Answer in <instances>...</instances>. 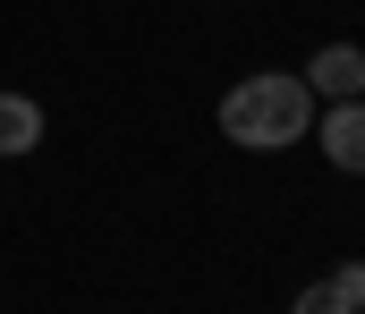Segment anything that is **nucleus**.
<instances>
[{
  "instance_id": "obj_5",
  "label": "nucleus",
  "mask_w": 365,
  "mask_h": 314,
  "mask_svg": "<svg viewBox=\"0 0 365 314\" xmlns=\"http://www.w3.org/2000/svg\"><path fill=\"white\" fill-rule=\"evenodd\" d=\"M289 314H357V306H349V298L331 289V272H323V281H306V289L289 298Z\"/></svg>"
},
{
  "instance_id": "obj_1",
  "label": "nucleus",
  "mask_w": 365,
  "mask_h": 314,
  "mask_svg": "<svg viewBox=\"0 0 365 314\" xmlns=\"http://www.w3.org/2000/svg\"><path fill=\"white\" fill-rule=\"evenodd\" d=\"M314 110L323 103L306 94L297 68H255V77H238L221 94V136L247 145V153H289V145L314 136Z\"/></svg>"
},
{
  "instance_id": "obj_4",
  "label": "nucleus",
  "mask_w": 365,
  "mask_h": 314,
  "mask_svg": "<svg viewBox=\"0 0 365 314\" xmlns=\"http://www.w3.org/2000/svg\"><path fill=\"white\" fill-rule=\"evenodd\" d=\"M34 145H43V103L34 94H0V162H17Z\"/></svg>"
},
{
  "instance_id": "obj_3",
  "label": "nucleus",
  "mask_w": 365,
  "mask_h": 314,
  "mask_svg": "<svg viewBox=\"0 0 365 314\" xmlns=\"http://www.w3.org/2000/svg\"><path fill=\"white\" fill-rule=\"evenodd\" d=\"M297 77H306L314 103H357V94H365V43H323Z\"/></svg>"
},
{
  "instance_id": "obj_2",
  "label": "nucleus",
  "mask_w": 365,
  "mask_h": 314,
  "mask_svg": "<svg viewBox=\"0 0 365 314\" xmlns=\"http://www.w3.org/2000/svg\"><path fill=\"white\" fill-rule=\"evenodd\" d=\"M314 153H323L340 179H365V94L314 110Z\"/></svg>"
},
{
  "instance_id": "obj_6",
  "label": "nucleus",
  "mask_w": 365,
  "mask_h": 314,
  "mask_svg": "<svg viewBox=\"0 0 365 314\" xmlns=\"http://www.w3.org/2000/svg\"><path fill=\"white\" fill-rule=\"evenodd\" d=\"M331 289H340V298L365 314V255H340V263H331Z\"/></svg>"
}]
</instances>
